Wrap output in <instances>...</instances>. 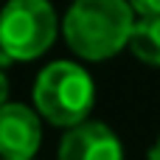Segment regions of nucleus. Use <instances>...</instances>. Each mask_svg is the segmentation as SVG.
I'll return each instance as SVG.
<instances>
[{
  "label": "nucleus",
  "mask_w": 160,
  "mask_h": 160,
  "mask_svg": "<svg viewBox=\"0 0 160 160\" xmlns=\"http://www.w3.org/2000/svg\"><path fill=\"white\" fill-rule=\"evenodd\" d=\"M135 14L129 0H76L62 20V34L76 56L101 62L129 45Z\"/></svg>",
  "instance_id": "f257e3e1"
},
{
  "label": "nucleus",
  "mask_w": 160,
  "mask_h": 160,
  "mask_svg": "<svg viewBox=\"0 0 160 160\" xmlns=\"http://www.w3.org/2000/svg\"><path fill=\"white\" fill-rule=\"evenodd\" d=\"M34 107L37 112L53 124V127H76L87 121L93 101H96V84L90 73L76 62H51L39 70L34 82Z\"/></svg>",
  "instance_id": "f03ea898"
},
{
  "label": "nucleus",
  "mask_w": 160,
  "mask_h": 160,
  "mask_svg": "<svg viewBox=\"0 0 160 160\" xmlns=\"http://www.w3.org/2000/svg\"><path fill=\"white\" fill-rule=\"evenodd\" d=\"M59 22L48 0H8L0 11V48L14 62L42 56L56 39Z\"/></svg>",
  "instance_id": "7ed1b4c3"
},
{
  "label": "nucleus",
  "mask_w": 160,
  "mask_h": 160,
  "mask_svg": "<svg viewBox=\"0 0 160 160\" xmlns=\"http://www.w3.org/2000/svg\"><path fill=\"white\" fill-rule=\"evenodd\" d=\"M37 107L3 104L0 107V158L28 160L42 143V124Z\"/></svg>",
  "instance_id": "20e7f679"
},
{
  "label": "nucleus",
  "mask_w": 160,
  "mask_h": 160,
  "mask_svg": "<svg viewBox=\"0 0 160 160\" xmlns=\"http://www.w3.org/2000/svg\"><path fill=\"white\" fill-rule=\"evenodd\" d=\"M121 155V141L107 124L98 121H82L76 127H68V135L59 143L62 160H118Z\"/></svg>",
  "instance_id": "39448f33"
},
{
  "label": "nucleus",
  "mask_w": 160,
  "mask_h": 160,
  "mask_svg": "<svg viewBox=\"0 0 160 160\" xmlns=\"http://www.w3.org/2000/svg\"><path fill=\"white\" fill-rule=\"evenodd\" d=\"M129 48L141 62L160 65V14H146V17L135 20Z\"/></svg>",
  "instance_id": "423d86ee"
},
{
  "label": "nucleus",
  "mask_w": 160,
  "mask_h": 160,
  "mask_svg": "<svg viewBox=\"0 0 160 160\" xmlns=\"http://www.w3.org/2000/svg\"><path fill=\"white\" fill-rule=\"evenodd\" d=\"M132 3V8L141 14V17H146V14H160V0H129Z\"/></svg>",
  "instance_id": "0eeeda50"
},
{
  "label": "nucleus",
  "mask_w": 160,
  "mask_h": 160,
  "mask_svg": "<svg viewBox=\"0 0 160 160\" xmlns=\"http://www.w3.org/2000/svg\"><path fill=\"white\" fill-rule=\"evenodd\" d=\"M6 98H8V79H6V73L0 68V107L6 104Z\"/></svg>",
  "instance_id": "6e6552de"
},
{
  "label": "nucleus",
  "mask_w": 160,
  "mask_h": 160,
  "mask_svg": "<svg viewBox=\"0 0 160 160\" xmlns=\"http://www.w3.org/2000/svg\"><path fill=\"white\" fill-rule=\"evenodd\" d=\"M149 158H160V143H158V149H149Z\"/></svg>",
  "instance_id": "1a4fd4ad"
}]
</instances>
